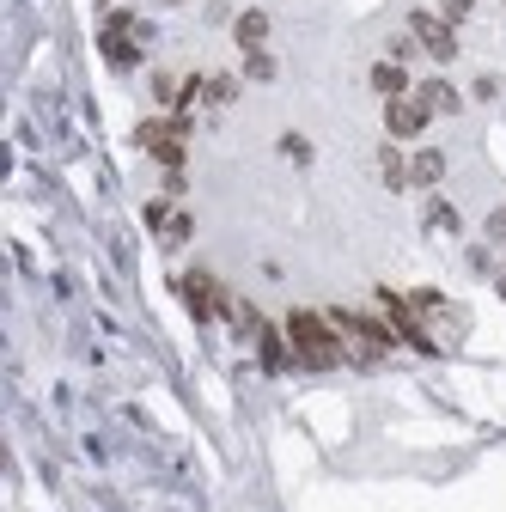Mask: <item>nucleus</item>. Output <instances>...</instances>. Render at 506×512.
Here are the masks:
<instances>
[{
    "label": "nucleus",
    "mask_w": 506,
    "mask_h": 512,
    "mask_svg": "<svg viewBox=\"0 0 506 512\" xmlns=\"http://www.w3.org/2000/svg\"><path fill=\"white\" fill-rule=\"evenodd\" d=\"M287 342H293V360L299 366H311V372H330V366H342L348 360V342H342V330L330 324V311H287Z\"/></svg>",
    "instance_id": "f257e3e1"
},
{
    "label": "nucleus",
    "mask_w": 506,
    "mask_h": 512,
    "mask_svg": "<svg viewBox=\"0 0 506 512\" xmlns=\"http://www.w3.org/2000/svg\"><path fill=\"white\" fill-rule=\"evenodd\" d=\"M330 324L342 330V342H348L354 360H378V354L397 348V330L378 324V317H366V311H330Z\"/></svg>",
    "instance_id": "f03ea898"
},
{
    "label": "nucleus",
    "mask_w": 506,
    "mask_h": 512,
    "mask_svg": "<svg viewBox=\"0 0 506 512\" xmlns=\"http://www.w3.org/2000/svg\"><path fill=\"white\" fill-rule=\"evenodd\" d=\"M135 141L159 159V165H183V141H189V116H153V122H141L135 128Z\"/></svg>",
    "instance_id": "7ed1b4c3"
},
{
    "label": "nucleus",
    "mask_w": 506,
    "mask_h": 512,
    "mask_svg": "<svg viewBox=\"0 0 506 512\" xmlns=\"http://www.w3.org/2000/svg\"><path fill=\"white\" fill-rule=\"evenodd\" d=\"M378 305H385V324L397 330V342H409V348H421V354H439V342L421 330V317H415V305L403 299V293H391V287H378Z\"/></svg>",
    "instance_id": "20e7f679"
},
{
    "label": "nucleus",
    "mask_w": 506,
    "mask_h": 512,
    "mask_svg": "<svg viewBox=\"0 0 506 512\" xmlns=\"http://www.w3.org/2000/svg\"><path fill=\"white\" fill-rule=\"evenodd\" d=\"M409 37H415L433 61H452V55H458V31H452L446 13H409Z\"/></svg>",
    "instance_id": "39448f33"
},
{
    "label": "nucleus",
    "mask_w": 506,
    "mask_h": 512,
    "mask_svg": "<svg viewBox=\"0 0 506 512\" xmlns=\"http://www.w3.org/2000/svg\"><path fill=\"white\" fill-rule=\"evenodd\" d=\"M427 116H433V110H427L415 92H409V98H391V104H385V135H391V141H415L421 128H427Z\"/></svg>",
    "instance_id": "423d86ee"
},
{
    "label": "nucleus",
    "mask_w": 506,
    "mask_h": 512,
    "mask_svg": "<svg viewBox=\"0 0 506 512\" xmlns=\"http://www.w3.org/2000/svg\"><path fill=\"white\" fill-rule=\"evenodd\" d=\"M183 305L208 324V317H220V311H226V293H220V281H214L208 269H196V275H183Z\"/></svg>",
    "instance_id": "0eeeda50"
},
{
    "label": "nucleus",
    "mask_w": 506,
    "mask_h": 512,
    "mask_svg": "<svg viewBox=\"0 0 506 512\" xmlns=\"http://www.w3.org/2000/svg\"><path fill=\"white\" fill-rule=\"evenodd\" d=\"M129 31H135V19H129V13H110V25H104V37H98V43H104V55H110V68H135V55H141V49L129 43Z\"/></svg>",
    "instance_id": "6e6552de"
},
{
    "label": "nucleus",
    "mask_w": 506,
    "mask_h": 512,
    "mask_svg": "<svg viewBox=\"0 0 506 512\" xmlns=\"http://www.w3.org/2000/svg\"><path fill=\"white\" fill-rule=\"evenodd\" d=\"M372 92L378 98H409V74H403V61H378V68H372Z\"/></svg>",
    "instance_id": "1a4fd4ad"
},
{
    "label": "nucleus",
    "mask_w": 506,
    "mask_h": 512,
    "mask_svg": "<svg viewBox=\"0 0 506 512\" xmlns=\"http://www.w3.org/2000/svg\"><path fill=\"white\" fill-rule=\"evenodd\" d=\"M232 37H238V49H244V55H250V49H263V37H269V13H238Z\"/></svg>",
    "instance_id": "9d476101"
},
{
    "label": "nucleus",
    "mask_w": 506,
    "mask_h": 512,
    "mask_svg": "<svg viewBox=\"0 0 506 512\" xmlns=\"http://www.w3.org/2000/svg\"><path fill=\"white\" fill-rule=\"evenodd\" d=\"M439 177H446V153H433V147H427V153H415L409 183H421V189H427V183H439Z\"/></svg>",
    "instance_id": "9b49d317"
},
{
    "label": "nucleus",
    "mask_w": 506,
    "mask_h": 512,
    "mask_svg": "<svg viewBox=\"0 0 506 512\" xmlns=\"http://www.w3.org/2000/svg\"><path fill=\"white\" fill-rule=\"evenodd\" d=\"M415 98H421L427 110H458V92H452L446 80H427V86H415Z\"/></svg>",
    "instance_id": "f8f14e48"
},
{
    "label": "nucleus",
    "mask_w": 506,
    "mask_h": 512,
    "mask_svg": "<svg viewBox=\"0 0 506 512\" xmlns=\"http://www.w3.org/2000/svg\"><path fill=\"white\" fill-rule=\"evenodd\" d=\"M378 171H385V183H391V189H403V183H409V165H403V153H397V147L378 153Z\"/></svg>",
    "instance_id": "ddd939ff"
},
{
    "label": "nucleus",
    "mask_w": 506,
    "mask_h": 512,
    "mask_svg": "<svg viewBox=\"0 0 506 512\" xmlns=\"http://www.w3.org/2000/svg\"><path fill=\"white\" fill-rule=\"evenodd\" d=\"M232 98H238V80L232 74H214L208 80V104H232Z\"/></svg>",
    "instance_id": "4468645a"
},
{
    "label": "nucleus",
    "mask_w": 506,
    "mask_h": 512,
    "mask_svg": "<svg viewBox=\"0 0 506 512\" xmlns=\"http://www.w3.org/2000/svg\"><path fill=\"white\" fill-rule=\"evenodd\" d=\"M159 232H165V244H183V238H189V214H171V208H165Z\"/></svg>",
    "instance_id": "2eb2a0df"
},
{
    "label": "nucleus",
    "mask_w": 506,
    "mask_h": 512,
    "mask_svg": "<svg viewBox=\"0 0 506 512\" xmlns=\"http://www.w3.org/2000/svg\"><path fill=\"white\" fill-rule=\"evenodd\" d=\"M244 74H250V80H269V74H275V61H269L263 49H250V55H244Z\"/></svg>",
    "instance_id": "dca6fc26"
},
{
    "label": "nucleus",
    "mask_w": 506,
    "mask_h": 512,
    "mask_svg": "<svg viewBox=\"0 0 506 512\" xmlns=\"http://www.w3.org/2000/svg\"><path fill=\"white\" fill-rule=\"evenodd\" d=\"M427 226H439V232H458V214H452L446 202H433V214H427Z\"/></svg>",
    "instance_id": "f3484780"
},
{
    "label": "nucleus",
    "mask_w": 506,
    "mask_h": 512,
    "mask_svg": "<svg viewBox=\"0 0 506 512\" xmlns=\"http://www.w3.org/2000/svg\"><path fill=\"white\" fill-rule=\"evenodd\" d=\"M470 7H476V0H439V13H446V19H452V25H458V19H464V13H470Z\"/></svg>",
    "instance_id": "a211bd4d"
},
{
    "label": "nucleus",
    "mask_w": 506,
    "mask_h": 512,
    "mask_svg": "<svg viewBox=\"0 0 506 512\" xmlns=\"http://www.w3.org/2000/svg\"><path fill=\"white\" fill-rule=\"evenodd\" d=\"M488 232H494V238H506V214H494V220H488Z\"/></svg>",
    "instance_id": "6ab92c4d"
},
{
    "label": "nucleus",
    "mask_w": 506,
    "mask_h": 512,
    "mask_svg": "<svg viewBox=\"0 0 506 512\" xmlns=\"http://www.w3.org/2000/svg\"><path fill=\"white\" fill-rule=\"evenodd\" d=\"M500 293H506V275H500Z\"/></svg>",
    "instance_id": "aec40b11"
},
{
    "label": "nucleus",
    "mask_w": 506,
    "mask_h": 512,
    "mask_svg": "<svg viewBox=\"0 0 506 512\" xmlns=\"http://www.w3.org/2000/svg\"><path fill=\"white\" fill-rule=\"evenodd\" d=\"M171 7H177V0H171Z\"/></svg>",
    "instance_id": "412c9836"
}]
</instances>
